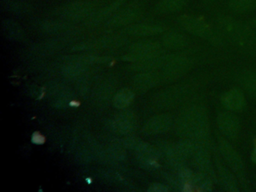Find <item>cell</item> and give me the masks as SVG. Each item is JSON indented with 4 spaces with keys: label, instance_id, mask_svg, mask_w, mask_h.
<instances>
[{
    "label": "cell",
    "instance_id": "cell-4",
    "mask_svg": "<svg viewBox=\"0 0 256 192\" xmlns=\"http://www.w3.org/2000/svg\"><path fill=\"white\" fill-rule=\"evenodd\" d=\"M187 1L188 0H160L156 4V10L161 14L174 13L184 8Z\"/></svg>",
    "mask_w": 256,
    "mask_h": 192
},
{
    "label": "cell",
    "instance_id": "cell-5",
    "mask_svg": "<svg viewBox=\"0 0 256 192\" xmlns=\"http://www.w3.org/2000/svg\"><path fill=\"white\" fill-rule=\"evenodd\" d=\"M180 20L182 26L198 34H204L209 30L202 20L194 16H182Z\"/></svg>",
    "mask_w": 256,
    "mask_h": 192
},
{
    "label": "cell",
    "instance_id": "cell-12",
    "mask_svg": "<svg viewBox=\"0 0 256 192\" xmlns=\"http://www.w3.org/2000/svg\"><path fill=\"white\" fill-rule=\"evenodd\" d=\"M16 1L26 2L28 1V0H16Z\"/></svg>",
    "mask_w": 256,
    "mask_h": 192
},
{
    "label": "cell",
    "instance_id": "cell-13",
    "mask_svg": "<svg viewBox=\"0 0 256 192\" xmlns=\"http://www.w3.org/2000/svg\"><path fill=\"white\" fill-rule=\"evenodd\" d=\"M202 1H204V2H210V1H212V0H202Z\"/></svg>",
    "mask_w": 256,
    "mask_h": 192
},
{
    "label": "cell",
    "instance_id": "cell-2",
    "mask_svg": "<svg viewBox=\"0 0 256 192\" xmlns=\"http://www.w3.org/2000/svg\"><path fill=\"white\" fill-rule=\"evenodd\" d=\"M142 3L140 2H134L127 6V7L120 9L110 19L108 24L113 26L125 25L136 19L142 12Z\"/></svg>",
    "mask_w": 256,
    "mask_h": 192
},
{
    "label": "cell",
    "instance_id": "cell-1",
    "mask_svg": "<svg viewBox=\"0 0 256 192\" xmlns=\"http://www.w3.org/2000/svg\"><path fill=\"white\" fill-rule=\"evenodd\" d=\"M100 6L98 0H74L58 8L54 14L62 19L78 20L90 18Z\"/></svg>",
    "mask_w": 256,
    "mask_h": 192
},
{
    "label": "cell",
    "instance_id": "cell-9",
    "mask_svg": "<svg viewBox=\"0 0 256 192\" xmlns=\"http://www.w3.org/2000/svg\"><path fill=\"white\" fill-rule=\"evenodd\" d=\"M2 30L7 37L12 39L20 38L22 34V30L19 26L11 20H6L2 22Z\"/></svg>",
    "mask_w": 256,
    "mask_h": 192
},
{
    "label": "cell",
    "instance_id": "cell-8",
    "mask_svg": "<svg viewBox=\"0 0 256 192\" xmlns=\"http://www.w3.org/2000/svg\"><path fill=\"white\" fill-rule=\"evenodd\" d=\"M160 31H161V28L158 26L146 25V24L132 26L127 30V32L130 34H137V36L155 34Z\"/></svg>",
    "mask_w": 256,
    "mask_h": 192
},
{
    "label": "cell",
    "instance_id": "cell-7",
    "mask_svg": "<svg viewBox=\"0 0 256 192\" xmlns=\"http://www.w3.org/2000/svg\"><path fill=\"white\" fill-rule=\"evenodd\" d=\"M30 4L26 2L16 1V0H2L1 8L6 12L14 14L26 13L29 10Z\"/></svg>",
    "mask_w": 256,
    "mask_h": 192
},
{
    "label": "cell",
    "instance_id": "cell-10",
    "mask_svg": "<svg viewBox=\"0 0 256 192\" xmlns=\"http://www.w3.org/2000/svg\"><path fill=\"white\" fill-rule=\"evenodd\" d=\"M182 190L186 192H198L202 190V188L190 178L184 181L182 184Z\"/></svg>",
    "mask_w": 256,
    "mask_h": 192
},
{
    "label": "cell",
    "instance_id": "cell-6",
    "mask_svg": "<svg viewBox=\"0 0 256 192\" xmlns=\"http://www.w3.org/2000/svg\"><path fill=\"white\" fill-rule=\"evenodd\" d=\"M229 8L236 13H246L256 7V0H229Z\"/></svg>",
    "mask_w": 256,
    "mask_h": 192
},
{
    "label": "cell",
    "instance_id": "cell-11",
    "mask_svg": "<svg viewBox=\"0 0 256 192\" xmlns=\"http://www.w3.org/2000/svg\"><path fill=\"white\" fill-rule=\"evenodd\" d=\"M254 150H256V140H254Z\"/></svg>",
    "mask_w": 256,
    "mask_h": 192
},
{
    "label": "cell",
    "instance_id": "cell-3",
    "mask_svg": "<svg viewBox=\"0 0 256 192\" xmlns=\"http://www.w3.org/2000/svg\"><path fill=\"white\" fill-rule=\"evenodd\" d=\"M127 0H115L104 7L97 9L89 18L90 24H98L102 21L110 19L116 12L122 8Z\"/></svg>",
    "mask_w": 256,
    "mask_h": 192
}]
</instances>
